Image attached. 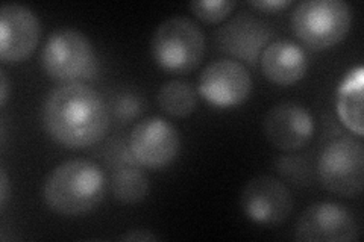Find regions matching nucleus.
Listing matches in <instances>:
<instances>
[{
    "label": "nucleus",
    "instance_id": "nucleus-5",
    "mask_svg": "<svg viewBox=\"0 0 364 242\" xmlns=\"http://www.w3.org/2000/svg\"><path fill=\"white\" fill-rule=\"evenodd\" d=\"M290 21L304 45L322 52L346 38L352 16L343 0H305L294 8Z\"/></svg>",
    "mask_w": 364,
    "mask_h": 242
},
{
    "label": "nucleus",
    "instance_id": "nucleus-13",
    "mask_svg": "<svg viewBox=\"0 0 364 242\" xmlns=\"http://www.w3.org/2000/svg\"><path fill=\"white\" fill-rule=\"evenodd\" d=\"M272 38V29L266 21L250 14H240L214 33L218 48L249 65H255Z\"/></svg>",
    "mask_w": 364,
    "mask_h": 242
},
{
    "label": "nucleus",
    "instance_id": "nucleus-22",
    "mask_svg": "<svg viewBox=\"0 0 364 242\" xmlns=\"http://www.w3.org/2000/svg\"><path fill=\"white\" fill-rule=\"evenodd\" d=\"M8 197H9V180L6 176V171L2 168L0 170V207H2V209L6 206Z\"/></svg>",
    "mask_w": 364,
    "mask_h": 242
},
{
    "label": "nucleus",
    "instance_id": "nucleus-4",
    "mask_svg": "<svg viewBox=\"0 0 364 242\" xmlns=\"http://www.w3.org/2000/svg\"><path fill=\"white\" fill-rule=\"evenodd\" d=\"M154 61L163 70L187 75L199 67L205 55V35L195 20L175 16L159 23L151 40Z\"/></svg>",
    "mask_w": 364,
    "mask_h": 242
},
{
    "label": "nucleus",
    "instance_id": "nucleus-21",
    "mask_svg": "<svg viewBox=\"0 0 364 242\" xmlns=\"http://www.w3.org/2000/svg\"><path fill=\"white\" fill-rule=\"evenodd\" d=\"M122 241H140V242H146V241H156L158 236L152 235L149 230H131L127 235L120 236Z\"/></svg>",
    "mask_w": 364,
    "mask_h": 242
},
{
    "label": "nucleus",
    "instance_id": "nucleus-6",
    "mask_svg": "<svg viewBox=\"0 0 364 242\" xmlns=\"http://www.w3.org/2000/svg\"><path fill=\"white\" fill-rule=\"evenodd\" d=\"M318 180L325 189L345 199L357 197L364 185V147L354 136L328 143L317 160Z\"/></svg>",
    "mask_w": 364,
    "mask_h": 242
},
{
    "label": "nucleus",
    "instance_id": "nucleus-2",
    "mask_svg": "<svg viewBox=\"0 0 364 242\" xmlns=\"http://www.w3.org/2000/svg\"><path fill=\"white\" fill-rule=\"evenodd\" d=\"M107 192L102 168L85 159L56 165L43 185V200L49 209L64 216H81L97 209Z\"/></svg>",
    "mask_w": 364,
    "mask_h": 242
},
{
    "label": "nucleus",
    "instance_id": "nucleus-1",
    "mask_svg": "<svg viewBox=\"0 0 364 242\" xmlns=\"http://www.w3.org/2000/svg\"><path fill=\"white\" fill-rule=\"evenodd\" d=\"M41 121L55 143L82 150L104 140L109 112L96 89L84 82H70L55 87L46 96Z\"/></svg>",
    "mask_w": 364,
    "mask_h": 242
},
{
    "label": "nucleus",
    "instance_id": "nucleus-18",
    "mask_svg": "<svg viewBox=\"0 0 364 242\" xmlns=\"http://www.w3.org/2000/svg\"><path fill=\"white\" fill-rule=\"evenodd\" d=\"M235 6V0H200V2H191L188 5L193 14L210 25H215L230 17Z\"/></svg>",
    "mask_w": 364,
    "mask_h": 242
},
{
    "label": "nucleus",
    "instance_id": "nucleus-14",
    "mask_svg": "<svg viewBox=\"0 0 364 242\" xmlns=\"http://www.w3.org/2000/svg\"><path fill=\"white\" fill-rule=\"evenodd\" d=\"M264 77L279 87H291L302 80L309 70V57L301 48L289 40H277L266 45L259 56Z\"/></svg>",
    "mask_w": 364,
    "mask_h": 242
},
{
    "label": "nucleus",
    "instance_id": "nucleus-15",
    "mask_svg": "<svg viewBox=\"0 0 364 242\" xmlns=\"http://www.w3.org/2000/svg\"><path fill=\"white\" fill-rule=\"evenodd\" d=\"M363 84L364 70L357 65L341 79L337 88L336 109L340 121L358 136L364 135L363 128Z\"/></svg>",
    "mask_w": 364,
    "mask_h": 242
},
{
    "label": "nucleus",
    "instance_id": "nucleus-11",
    "mask_svg": "<svg viewBox=\"0 0 364 242\" xmlns=\"http://www.w3.org/2000/svg\"><path fill=\"white\" fill-rule=\"evenodd\" d=\"M41 38V23L33 11L20 4L0 8V60L20 64L36 52Z\"/></svg>",
    "mask_w": 364,
    "mask_h": 242
},
{
    "label": "nucleus",
    "instance_id": "nucleus-10",
    "mask_svg": "<svg viewBox=\"0 0 364 242\" xmlns=\"http://www.w3.org/2000/svg\"><path fill=\"white\" fill-rule=\"evenodd\" d=\"M294 238L305 242H349L360 238V227L343 204L317 202L301 214Z\"/></svg>",
    "mask_w": 364,
    "mask_h": 242
},
{
    "label": "nucleus",
    "instance_id": "nucleus-16",
    "mask_svg": "<svg viewBox=\"0 0 364 242\" xmlns=\"http://www.w3.org/2000/svg\"><path fill=\"white\" fill-rule=\"evenodd\" d=\"M156 103L159 109L170 117L184 119L195 112L198 106V94L186 80H167L159 87L156 93Z\"/></svg>",
    "mask_w": 364,
    "mask_h": 242
},
{
    "label": "nucleus",
    "instance_id": "nucleus-3",
    "mask_svg": "<svg viewBox=\"0 0 364 242\" xmlns=\"http://www.w3.org/2000/svg\"><path fill=\"white\" fill-rule=\"evenodd\" d=\"M40 60L44 73L61 84L85 82L97 76L93 44L84 32L73 28H60L50 32Z\"/></svg>",
    "mask_w": 364,
    "mask_h": 242
},
{
    "label": "nucleus",
    "instance_id": "nucleus-20",
    "mask_svg": "<svg viewBox=\"0 0 364 242\" xmlns=\"http://www.w3.org/2000/svg\"><path fill=\"white\" fill-rule=\"evenodd\" d=\"M249 5L261 11V13H267V14H277L281 13L282 9H286L291 5L290 0H252L249 2Z\"/></svg>",
    "mask_w": 364,
    "mask_h": 242
},
{
    "label": "nucleus",
    "instance_id": "nucleus-8",
    "mask_svg": "<svg viewBox=\"0 0 364 242\" xmlns=\"http://www.w3.org/2000/svg\"><path fill=\"white\" fill-rule=\"evenodd\" d=\"M198 91L211 106L235 108L243 105L252 93V77L242 62L223 57L203 68Z\"/></svg>",
    "mask_w": 364,
    "mask_h": 242
},
{
    "label": "nucleus",
    "instance_id": "nucleus-9",
    "mask_svg": "<svg viewBox=\"0 0 364 242\" xmlns=\"http://www.w3.org/2000/svg\"><path fill=\"white\" fill-rule=\"evenodd\" d=\"M293 204V195L286 183L267 175L250 179L240 195L245 216L259 226H278L287 221Z\"/></svg>",
    "mask_w": 364,
    "mask_h": 242
},
{
    "label": "nucleus",
    "instance_id": "nucleus-12",
    "mask_svg": "<svg viewBox=\"0 0 364 242\" xmlns=\"http://www.w3.org/2000/svg\"><path fill=\"white\" fill-rule=\"evenodd\" d=\"M266 140L282 152L304 148L314 133L311 112L301 103L281 101L272 106L263 121Z\"/></svg>",
    "mask_w": 364,
    "mask_h": 242
},
{
    "label": "nucleus",
    "instance_id": "nucleus-17",
    "mask_svg": "<svg viewBox=\"0 0 364 242\" xmlns=\"http://www.w3.org/2000/svg\"><path fill=\"white\" fill-rule=\"evenodd\" d=\"M109 188L112 197L120 203L135 204L149 195L151 183L141 170L127 165L112 171Z\"/></svg>",
    "mask_w": 364,
    "mask_h": 242
},
{
    "label": "nucleus",
    "instance_id": "nucleus-23",
    "mask_svg": "<svg viewBox=\"0 0 364 242\" xmlns=\"http://www.w3.org/2000/svg\"><path fill=\"white\" fill-rule=\"evenodd\" d=\"M8 77L5 75V72L2 70L0 72V105L2 108L6 105V100H8Z\"/></svg>",
    "mask_w": 364,
    "mask_h": 242
},
{
    "label": "nucleus",
    "instance_id": "nucleus-7",
    "mask_svg": "<svg viewBox=\"0 0 364 242\" xmlns=\"http://www.w3.org/2000/svg\"><path fill=\"white\" fill-rule=\"evenodd\" d=\"M129 152L136 165L161 170L178 158L181 138L175 126L161 117H149L134 126Z\"/></svg>",
    "mask_w": 364,
    "mask_h": 242
},
{
    "label": "nucleus",
    "instance_id": "nucleus-19",
    "mask_svg": "<svg viewBox=\"0 0 364 242\" xmlns=\"http://www.w3.org/2000/svg\"><path fill=\"white\" fill-rule=\"evenodd\" d=\"M116 112L119 115V119H124V120L135 119L136 115L141 112V105L135 97L124 96V97H120V100L117 101Z\"/></svg>",
    "mask_w": 364,
    "mask_h": 242
}]
</instances>
